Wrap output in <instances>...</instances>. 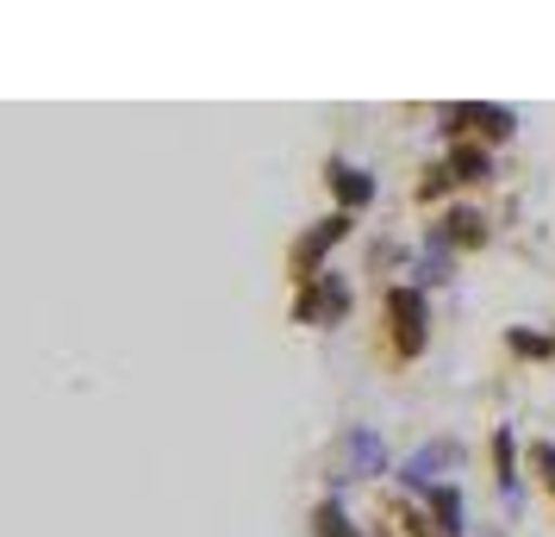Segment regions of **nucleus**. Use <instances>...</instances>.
Returning a JSON list of instances; mask_svg holds the SVG:
<instances>
[{"mask_svg":"<svg viewBox=\"0 0 555 537\" xmlns=\"http://www.w3.org/2000/svg\"><path fill=\"white\" fill-rule=\"evenodd\" d=\"M512 350H525V357H550L555 344H550V337H525V332H518V337H512Z\"/></svg>","mask_w":555,"mask_h":537,"instance_id":"obj_11","label":"nucleus"},{"mask_svg":"<svg viewBox=\"0 0 555 537\" xmlns=\"http://www.w3.org/2000/svg\"><path fill=\"white\" fill-rule=\"evenodd\" d=\"M450 126H468V131H487V138H505V131H512V113H505V106H450Z\"/></svg>","mask_w":555,"mask_h":537,"instance_id":"obj_4","label":"nucleus"},{"mask_svg":"<svg viewBox=\"0 0 555 537\" xmlns=\"http://www.w3.org/2000/svg\"><path fill=\"white\" fill-rule=\"evenodd\" d=\"M437 519H443V532H462L455 519H462V507H455V494H437Z\"/></svg>","mask_w":555,"mask_h":537,"instance_id":"obj_9","label":"nucleus"},{"mask_svg":"<svg viewBox=\"0 0 555 537\" xmlns=\"http://www.w3.org/2000/svg\"><path fill=\"white\" fill-rule=\"evenodd\" d=\"M319 537H356V532H350V519H344V507H337V500H325V507H319Z\"/></svg>","mask_w":555,"mask_h":537,"instance_id":"obj_6","label":"nucleus"},{"mask_svg":"<svg viewBox=\"0 0 555 537\" xmlns=\"http://www.w3.org/2000/svg\"><path fill=\"white\" fill-rule=\"evenodd\" d=\"M344 307H350V287L337 282V276H312V287H306L300 301H294V312H300L306 325H319V319H337Z\"/></svg>","mask_w":555,"mask_h":537,"instance_id":"obj_2","label":"nucleus"},{"mask_svg":"<svg viewBox=\"0 0 555 537\" xmlns=\"http://www.w3.org/2000/svg\"><path fill=\"white\" fill-rule=\"evenodd\" d=\"M530 457H537V475H543V482H550V494H555V450H550V444H537Z\"/></svg>","mask_w":555,"mask_h":537,"instance_id":"obj_10","label":"nucleus"},{"mask_svg":"<svg viewBox=\"0 0 555 537\" xmlns=\"http://www.w3.org/2000/svg\"><path fill=\"white\" fill-rule=\"evenodd\" d=\"M455 169H462V181H480L487 176V156L480 151H455Z\"/></svg>","mask_w":555,"mask_h":537,"instance_id":"obj_8","label":"nucleus"},{"mask_svg":"<svg viewBox=\"0 0 555 537\" xmlns=\"http://www.w3.org/2000/svg\"><path fill=\"white\" fill-rule=\"evenodd\" d=\"M450 238L455 244H480V213H450Z\"/></svg>","mask_w":555,"mask_h":537,"instance_id":"obj_7","label":"nucleus"},{"mask_svg":"<svg viewBox=\"0 0 555 537\" xmlns=\"http://www.w3.org/2000/svg\"><path fill=\"white\" fill-rule=\"evenodd\" d=\"M331 188H337V201H350V206H369V194H375V181L356 176V169H331Z\"/></svg>","mask_w":555,"mask_h":537,"instance_id":"obj_5","label":"nucleus"},{"mask_svg":"<svg viewBox=\"0 0 555 537\" xmlns=\"http://www.w3.org/2000/svg\"><path fill=\"white\" fill-rule=\"evenodd\" d=\"M387 325L400 332V357H418L425 350V294L418 287H393L387 294Z\"/></svg>","mask_w":555,"mask_h":537,"instance_id":"obj_1","label":"nucleus"},{"mask_svg":"<svg viewBox=\"0 0 555 537\" xmlns=\"http://www.w3.org/2000/svg\"><path fill=\"white\" fill-rule=\"evenodd\" d=\"M344 231H350V219L337 213V219H325V226H319V231H306L300 244H294V276H300V282H312V269H319V256H325L331 244L344 238Z\"/></svg>","mask_w":555,"mask_h":537,"instance_id":"obj_3","label":"nucleus"}]
</instances>
